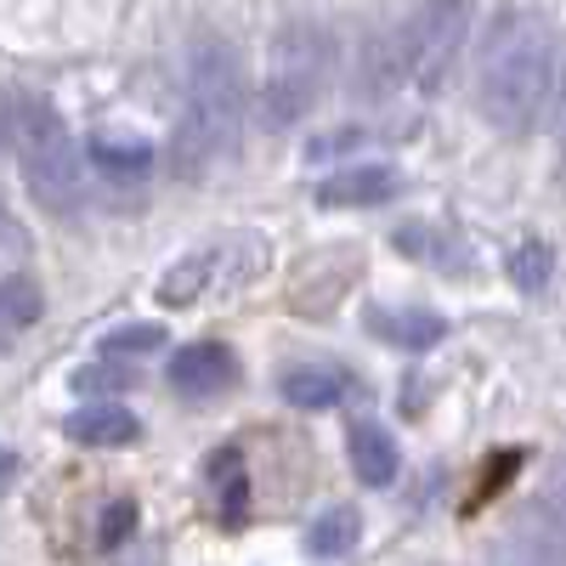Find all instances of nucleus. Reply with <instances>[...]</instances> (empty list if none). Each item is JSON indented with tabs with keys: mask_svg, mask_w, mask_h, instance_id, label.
I'll use <instances>...</instances> for the list:
<instances>
[{
	"mask_svg": "<svg viewBox=\"0 0 566 566\" xmlns=\"http://www.w3.org/2000/svg\"><path fill=\"white\" fill-rule=\"evenodd\" d=\"M476 103L488 125L510 136H533L560 103V40L555 29L527 12L504 7L476 52Z\"/></svg>",
	"mask_w": 566,
	"mask_h": 566,
	"instance_id": "nucleus-1",
	"label": "nucleus"
},
{
	"mask_svg": "<svg viewBox=\"0 0 566 566\" xmlns=\"http://www.w3.org/2000/svg\"><path fill=\"white\" fill-rule=\"evenodd\" d=\"M244 69L239 52L216 34H199L187 45L181 69V119H176V170L210 176L221 159L239 154L244 142Z\"/></svg>",
	"mask_w": 566,
	"mask_h": 566,
	"instance_id": "nucleus-2",
	"label": "nucleus"
},
{
	"mask_svg": "<svg viewBox=\"0 0 566 566\" xmlns=\"http://www.w3.org/2000/svg\"><path fill=\"white\" fill-rule=\"evenodd\" d=\"M12 154H18V170L29 181V193L57 210V216H74L85 205V181H91V154L69 136L63 114L45 103V97H12Z\"/></svg>",
	"mask_w": 566,
	"mask_h": 566,
	"instance_id": "nucleus-3",
	"label": "nucleus"
},
{
	"mask_svg": "<svg viewBox=\"0 0 566 566\" xmlns=\"http://www.w3.org/2000/svg\"><path fill=\"white\" fill-rule=\"evenodd\" d=\"M470 40V0H419V7L380 40V85L374 91H391V85H419V91H437L442 74L459 63Z\"/></svg>",
	"mask_w": 566,
	"mask_h": 566,
	"instance_id": "nucleus-4",
	"label": "nucleus"
},
{
	"mask_svg": "<svg viewBox=\"0 0 566 566\" xmlns=\"http://www.w3.org/2000/svg\"><path fill=\"white\" fill-rule=\"evenodd\" d=\"M328 69H335V45H328L323 29L312 23H295L272 40L266 52V85H261V114L272 130H290L301 125L317 103H323V85H328Z\"/></svg>",
	"mask_w": 566,
	"mask_h": 566,
	"instance_id": "nucleus-5",
	"label": "nucleus"
},
{
	"mask_svg": "<svg viewBox=\"0 0 566 566\" xmlns=\"http://www.w3.org/2000/svg\"><path fill=\"white\" fill-rule=\"evenodd\" d=\"M266 239H255V232H232V239L210 244V250H193L187 261H176L159 283V301L165 306H193L205 295H232V290H244V283L261 277L266 266Z\"/></svg>",
	"mask_w": 566,
	"mask_h": 566,
	"instance_id": "nucleus-6",
	"label": "nucleus"
},
{
	"mask_svg": "<svg viewBox=\"0 0 566 566\" xmlns=\"http://www.w3.org/2000/svg\"><path fill=\"white\" fill-rule=\"evenodd\" d=\"M397 170L391 165H340L335 176H323L317 187H312V199L317 205H328V210H363V205H386V199H397Z\"/></svg>",
	"mask_w": 566,
	"mask_h": 566,
	"instance_id": "nucleus-7",
	"label": "nucleus"
},
{
	"mask_svg": "<svg viewBox=\"0 0 566 566\" xmlns=\"http://www.w3.org/2000/svg\"><path fill=\"white\" fill-rule=\"evenodd\" d=\"M239 380V357H232L221 340H193L170 357V386L181 397H216Z\"/></svg>",
	"mask_w": 566,
	"mask_h": 566,
	"instance_id": "nucleus-8",
	"label": "nucleus"
},
{
	"mask_svg": "<svg viewBox=\"0 0 566 566\" xmlns=\"http://www.w3.org/2000/svg\"><path fill=\"white\" fill-rule=\"evenodd\" d=\"M69 437L74 442H91V448H119V442H136L142 437V424L119 402H91V408L69 413Z\"/></svg>",
	"mask_w": 566,
	"mask_h": 566,
	"instance_id": "nucleus-9",
	"label": "nucleus"
},
{
	"mask_svg": "<svg viewBox=\"0 0 566 566\" xmlns=\"http://www.w3.org/2000/svg\"><path fill=\"white\" fill-rule=\"evenodd\" d=\"M346 391H352V380L335 363H295L290 374H283V397H290L295 408H335Z\"/></svg>",
	"mask_w": 566,
	"mask_h": 566,
	"instance_id": "nucleus-10",
	"label": "nucleus"
},
{
	"mask_svg": "<svg viewBox=\"0 0 566 566\" xmlns=\"http://www.w3.org/2000/svg\"><path fill=\"white\" fill-rule=\"evenodd\" d=\"M352 470L368 488H391L397 482V442L380 431V424H357L352 431Z\"/></svg>",
	"mask_w": 566,
	"mask_h": 566,
	"instance_id": "nucleus-11",
	"label": "nucleus"
},
{
	"mask_svg": "<svg viewBox=\"0 0 566 566\" xmlns=\"http://www.w3.org/2000/svg\"><path fill=\"white\" fill-rule=\"evenodd\" d=\"M374 328H380L391 346H408V352H424V346L442 340V317L437 312H380Z\"/></svg>",
	"mask_w": 566,
	"mask_h": 566,
	"instance_id": "nucleus-12",
	"label": "nucleus"
},
{
	"mask_svg": "<svg viewBox=\"0 0 566 566\" xmlns=\"http://www.w3.org/2000/svg\"><path fill=\"white\" fill-rule=\"evenodd\" d=\"M91 165H103L108 176L130 181L154 170V148L148 142H114V136H91Z\"/></svg>",
	"mask_w": 566,
	"mask_h": 566,
	"instance_id": "nucleus-13",
	"label": "nucleus"
},
{
	"mask_svg": "<svg viewBox=\"0 0 566 566\" xmlns=\"http://www.w3.org/2000/svg\"><path fill=\"white\" fill-rule=\"evenodd\" d=\"M357 515L352 510H328L323 522H312V538H306V549L312 555H346L352 544H357Z\"/></svg>",
	"mask_w": 566,
	"mask_h": 566,
	"instance_id": "nucleus-14",
	"label": "nucleus"
},
{
	"mask_svg": "<svg viewBox=\"0 0 566 566\" xmlns=\"http://www.w3.org/2000/svg\"><path fill=\"white\" fill-rule=\"evenodd\" d=\"M0 301H7V340H12V335H23V323L40 312L34 283H29L23 272H12V277H7V290H0Z\"/></svg>",
	"mask_w": 566,
	"mask_h": 566,
	"instance_id": "nucleus-15",
	"label": "nucleus"
},
{
	"mask_svg": "<svg viewBox=\"0 0 566 566\" xmlns=\"http://www.w3.org/2000/svg\"><path fill=\"white\" fill-rule=\"evenodd\" d=\"M154 346H165V328L159 323H136V328H119V335L103 340L108 357H148Z\"/></svg>",
	"mask_w": 566,
	"mask_h": 566,
	"instance_id": "nucleus-16",
	"label": "nucleus"
},
{
	"mask_svg": "<svg viewBox=\"0 0 566 566\" xmlns=\"http://www.w3.org/2000/svg\"><path fill=\"white\" fill-rule=\"evenodd\" d=\"M515 272H522V283L533 290L538 277H549V250H522V261H515Z\"/></svg>",
	"mask_w": 566,
	"mask_h": 566,
	"instance_id": "nucleus-17",
	"label": "nucleus"
},
{
	"mask_svg": "<svg viewBox=\"0 0 566 566\" xmlns=\"http://www.w3.org/2000/svg\"><path fill=\"white\" fill-rule=\"evenodd\" d=\"M130 515H136L130 504H114V510H108V527H103V538H108V544H119V538L130 533Z\"/></svg>",
	"mask_w": 566,
	"mask_h": 566,
	"instance_id": "nucleus-18",
	"label": "nucleus"
},
{
	"mask_svg": "<svg viewBox=\"0 0 566 566\" xmlns=\"http://www.w3.org/2000/svg\"><path fill=\"white\" fill-rule=\"evenodd\" d=\"M544 510H555V515H566V464L555 470V488H549V499H544Z\"/></svg>",
	"mask_w": 566,
	"mask_h": 566,
	"instance_id": "nucleus-19",
	"label": "nucleus"
},
{
	"mask_svg": "<svg viewBox=\"0 0 566 566\" xmlns=\"http://www.w3.org/2000/svg\"><path fill=\"white\" fill-rule=\"evenodd\" d=\"M560 165H566V103H560Z\"/></svg>",
	"mask_w": 566,
	"mask_h": 566,
	"instance_id": "nucleus-20",
	"label": "nucleus"
}]
</instances>
